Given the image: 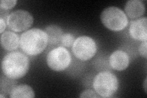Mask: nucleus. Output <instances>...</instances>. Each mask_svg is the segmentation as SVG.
I'll return each mask as SVG.
<instances>
[{
	"instance_id": "1",
	"label": "nucleus",
	"mask_w": 147,
	"mask_h": 98,
	"mask_svg": "<svg viewBox=\"0 0 147 98\" xmlns=\"http://www.w3.org/2000/svg\"><path fill=\"white\" fill-rule=\"evenodd\" d=\"M30 68L28 57L19 51H13L4 57L1 62L2 72L6 76L17 80L24 77Z\"/></svg>"
},
{
	"instance_id": "2",
	"label": "nucleus",
	"mask_w": 147,
	"mask_h": 98,
	"mask_svg": "<svg viewBox=\"0 0 147 98\" xmlns=\"http://www.w3.org/2000/svg\"><path fill=\"white\" fill-rule=\"evenodd\" d=\"M49 43L45 31L39 28H31L23 32L20 38V46L24 53L37 56L46 49Z\"/></svg>"
},
{
	"instance_id": "3",
	"label": "nucleus",
	"mask_w": 147,
	"mask_h": 98,
	"mask_svg": "<svg viewBox=\"0 0 147 98\" xmlns=\"http://www.w3.org/2000/svg\"><path fill=\"white\" fill-rule=\"evenodd\" d=\"M93 87L100 97H111L119 88L118 78L109 71H101L94 77Z\"/></svg>"
},
{
	"instance_id": "4",
	"label": "nucleus",
	"mask_w": 147,
	"mask_h": 98,
	"mask_svg": "<svg viewBox=\"0 0 147 98\" xmlns=\"http://www.w3.org/2000/svg\"><path fill=\"white\" fill-rule=\"evenodd\" d=\"M100 20L109 30L120 31L128 25V18L125 12L115 6L105 8L100 14Z\"/></svg>"
},
{
	"instance_id": "5",
	"label": "nucleus",
	"mask_w": 147,
	"mask_h": 98,
	"mask_svg": "<svg viewBox=\"0 0 147 98\" xmlns=\"http://www.w3.org/2000/svg\"><path fill=\"white\" fill-rule=\"evenodd\" d=\"M72 52L75 57L83 62L93 58L97 52L95 41L87 36H82L75 39L72 46Z\"/></svg>"
},
{
	"instance_id": "6",
	"label": "nucleus",
	"mask_w": 147,
	"mask_h": 98,
	"mask_svg": "<svg viewBox=\"0 0 147 98\" xmlns=\"http://www.w3.org/2000/svg\"><path fill=\"white\" fill-rule=\"evenodd\" d=\"M71 61L69 51L63 46H59L50 51L46 58L49 68L57 72L66 70L70 66Z\"/></svg>"
},
{
	"instance_id": "7",
	"label": "nucleus",
	"mask_w": 147,
	"mask_h": 98,
	"mask_svg": "<svg viewBox=\"0 0 147 98\" xmlns=\"http://www.w3.org/2000/svg\"><path fill=\"white\" fill-rule=\"evenodd\" d=\"M33 21L31 13L23 9H18L10 13L6 23L9 28L18 32L29 29L33 25Z\"/></svg>"
},
{
	"instance_id": "8",
	"label": "nucleus",
	"mask_w": 147,
	"mask_h": 98,
	"mask_svg": "<svg viewBox=\"0 0 147 98\" xmlns=\"http://www.w3.org/2000/svg\"><path fill=\"white\" fill-rule=\"evenodd\" d=\"M129 32L132 39L145 42L147 40V18L140 17L130 23Z\"/></svg>"
},
{
	"instance_id": "9",
	"label": "nucleus",
	"mask_w": 147,
	"mask_h": 98,
	"mask_svg": "<svg viewBox=\"0 0 147 98\" xmlns=\"http://www.w3.org/2000/svg\"><path fill=\"white\" fill-rule=\"evenodd\" d=\"M110 67L116 71H121L126 69L130 63L129 55L121 50H117L110 55L109 57Z\"/></svg>"
},
{
	"instance_id": "10",
	"label": "nucleus",
	"mask_w": 147,
	"mask_h": 98,
	"mask_svg": "<svg viewBox=\"0 0 147 98\" xmlns=\"http://www.w3.org/2000/svg\"><path fill=\"white\" fill-rule=\"evenodd\" d=\"M125 11L126 15L131 19H137L144 14L145 4L140 0H129L126 3Z\"/></svg>"
},
{
	"instance_id": "11",
	"label": "nucleus",
	"mask_w": 147,
	"mask_h": 98,
	"mask_svg": "<svg viewBox=\"0 0 147 98\" xmlns=\"http://www.w3.org/2000/svg\"><path fill=\"white\" fill-rule=\"evenodd\" d=\"M1 45L7 51L15 50L20 45L19 36L13 31L4 32L1 36Z\"/></svg>"
},
{
	"instance_id": "12",
	"label": "nucleus",
	"mask_w": 147,
	"mask_h": 98,
	"mask_svg": "<svg viewBox=\"0 0 147 98\" xmlns=\"http://www.w3.org/2000/svg\"><path fill=\"white\" fill-rule=\"evenodd\" d=\"M45 31L48 36L49 44L57 45L61 43V38L64 34L61 27L56 25H51L45 28Z\"/></svg>"
},
{
	"instance_id": "13",
	"label": "nucleus",
	"mask_w": 147,
	"mask_h": 98,
	"mask_svg": "<svg viewBox=\"0 0 147 98\" xmlns=\"http://www.w3.org/2000/svg\"><path fill=\"white\" fill-rule=\"evenodd\" d=\"M11 98H33L35 94L32 88L28 85H17L9 95Z\"/></svg>"
},
{
	"instance_id": "14",
	"label": "nucleus",
	"mask_w": 147,
	"mask_h": 98,
	"mask_svg": "<svg viewBox=\"0 0 147 98\" xmlns=\"http://www.w3.org/2000/svg\"><path fill=\"white\" fill-rule=\"evenodd\" d=\"M15 79L9 78L5 75H1L0 78V93L4 96L9 95L12 90L17 86Z\"/></svg>"
},
{
	"instance_id": "15",
	"label": "nucleus",
	"mask_w": 147,
	"mask_h": 98,
	"mask_svg": "<svg viewBox=\"0 0 147 98\" xmlns=\"http://www.w3.org/2000/svg\"><path fill=\"white\" fill-rule=\"evenodd\" d=\"M74 41H75V37L72 34L64 33L62 36L60 43L64 47L69 48L72 46Z\"/></svg>"
},
{
	"instance_id": "16",
	"label": "nucleus",
	"mask_w": 147,
	"mask_h": 98,
	"mask_svg": "<svg viewBox=\"0 0 147 98\" xmlns=\"http://www.w3.org/2000/svg\"><path fill=\"white\" fill-rule=\"evenodd\" d=\"M17 3V0H1L0 3V7L3 9L9 10L14 7Z\"/></svg>"
},
{
	"instance_id": "17",
	"label": "nucleus",
	"mask_w": 147,
	"mask_h": 98,
	"mask_svg": "<svg viewBox=\"0 0 147 98\" xmlns=\"http://www.w3.org/2000/svg\"><path fill=\"white\" fill-rule=\"evenodd\" d=\"M99 96L94 90L91 89H87L83 91L80 95V97H99Z\"/></svg>"
},
{
	"instance_id": "18",
	"label": "nucleus",
	"mask_w": 147,
	"mask_h": 98,
	"mask_svg": "<svg viewBox=\"0 0 147 98\" xmlns=\"http://www.w3.org/2000/svg\"><path fill=\"white\" fill-rule=\"evenodd\" d=\"M147 43L146 41L142 42L140 44L138 51H139V53L142 57L144 58H146L147 57Z\"/></svg>"
},
{
	"instance_id": "19",
	"label": "nucleus",
	"mask_w": 147,
	"mask_h": 98,
	"mask_svg": "<svg viewBox=\"0 0 147 98\" xmlns=\"http://www.w3.org/2000/svg\"><path fill=\"white\" fill-rule=\"evenodd\" d=\"M0 25H1V28H0V32L3 34L4 32H5V29L7 26V23L5 20L0 17Z\"/></svg>"
},
{
	"instance_id": "20",
	"label": "nucleus",
	"mask_w": 147,
	"mask_h": 98,
	"mask_svg": "<svg viewBox=\"0 0 147 98\" xmlns=\"http://www.w3.org/2000/svg\"><path fill=\"white\" fill-rule=\"evenodd\" d=\"M144 89H145V93H146V78L145 80V82H144Z\"/></svg>"
}]
</instances>
